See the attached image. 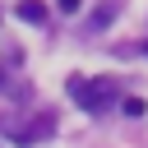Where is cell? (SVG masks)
Instances as JSON below:
<instances>
[{"label": "cell", "mask_w": 148, "mask_h": 148, "mask_svg": "<svg viewBox=\"0 0 148 148\" xmlns=\"http://www.w3.org/2000/svg\"><path fill=\"white\" fill-rule=\"evenodd\" d=\"M69 97H74L88 116H102V111L116 102V83H111V79H69Z\"/></svg>", "instance_id": "cell-1"}, {"label": "cell", "mask_w": 148, "mask_h": 148, "mask_svg": "<svg viewBox=\"0 0 148 148\" xmlns=\"http://www.w3.org/2000/svg\"><path fill=\"white\" fill-rule=\"evenodd\" d=\"M46 134H56V116H37L28 130H18V148H28V143H37V139H46Z\"/></svg>", "instance_id": "cell-2"}, {"label": "cell", "mask_w": 148, "mask_h": 148, "mask_svg": "<svg viewBox=\"0 0 148 148\" xmlns=\"http://www.w3.org/2000/svg\"><path fill=\"white\" fill-rule=\"evenodd\" d=\"M18 18H23V23H42V18H46V5H42V0H18Z\"/></svg>", "instance_id": "cell-3"}, {"label": "cell", "mask_w": 148, "mask_h": 148, "mask_svg": "<svg viewBox=\"0 0 148 148\" xmlns=\"http://www.w3.org/2000/svg\"><path fill=\"white\" fill-rule=\"evenodd\" d=\"M116 9H120V5H116V0H106V5H102V9L92 14V28H106V23L116 18Z\"/></svg>", "instance_id": "cell-4"}, {"label": "cell", "mask_w": 148, "mask_h": 148, "mask_svg": "<svg viewBox=\"0 0 148 148\" xmlns=\"http://www.w3.org/2000/svg\"><path fill=\"white\" fill-rule=\"evenodd\" d=\"M120 111H125V116H143V97H125Z\"/></svg>", "instance_id": "cell-5"}, {"label": "cell", "mask_w": 148, "mask_h": 148, "mask_svg": "<svg viewBox=\"0 0 148 148\" xmlns=\"http://www.w3.org/2000/svg\"><path fill=\"white\" fill-rule=\"evenodd\" d=\"M60 9H65V14H74V9H79V0H60Z\"/></svg>", "instance_id": "cell-6"}]
</instances>
